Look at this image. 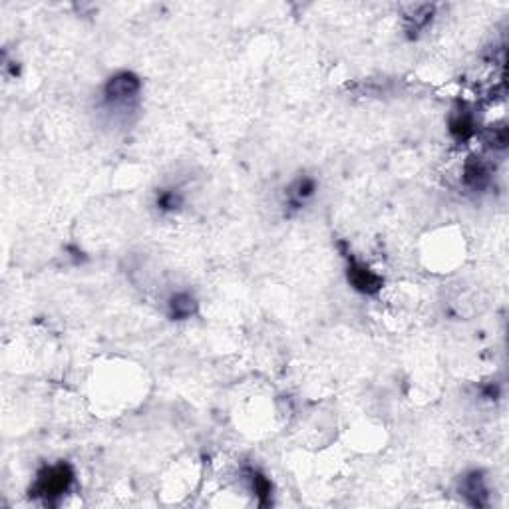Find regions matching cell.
Instances as JSON below:
<instances>
[{"label":"cell","mask_w":509,"mask_h":509,"mask_svg":"<svg viewBox=\"0 0 509 509\" xmlns=\"http://www.w3.org/2000/svg\"><path fill=\"white\" fill-rule=\"evenodd\" d=\"M72 482H74V470L68 464L60 462L38 471L36 482L30 489V496L38 497L44 503H52L54 499L64 496Z\"/></svg>","instance_id":"obj_1"},{"label":"cell","mask_w":509,"mask_h":509,"mask_svg":"<svg viewBox=\"0 0 509 509\" xmlns=\"http://www.w3.org/2000/svg\"><path fill=\"white\" fill-rule=\"evenodd\" d=\"M142 90V82L135 74L131 72H119L116 76L105 82L104 86V100L108 105H128L131 100L138 98Z\"/></svg>","instance_id":"obj_2"},{"label":"cell","mask_w":509,"mask_h":509,"mask_svg":"<svg viewBox=\"0 0 509 509\" xmlns=\"http://www.w3.org/2000/svg\"><path fill=\"white\" fill-rule=\"evenodd\" d=\"M348 281L360 293H376L382 287V279L378 274L372 273L362 263L356 261L351 263V267H348Z\"/></svg>","instance_id":"obj_3"},{"label":"cell","mask_w":509,"mask_h":509,"mask_svg":"<svg viewBox=\"0 0 509 509\" xmlns=\"http://www.w3.org/2000/svg\"><path fill=\"white\" fill-rule=\"evenodd\" d=\"M464 494L470 499L471 506H485V497H487V487L483 483V478L480 471H473L470 473L466 480H464Z\"/></svg>","instance_id":"obj_4"},{"label":"cell","mask_w":509,"mask_h":509,"mask_svg":"<svg viewBox=\"0 0 509 509\" xmlns=\"http://www.w3.org/2000/svg\"><path fill=\"white\" fill-rule=\"evenodd\" d=\"M196 299L189 293H177L170 300V316L171 318H177V320L191 318V314L196 313Z\"/></svg>","instance_id":"obj_5"},{"label":"cell","mask_w":509,"mask_h":509,"mask_svg":"<svg viewBox=\"0 0 509 509\" xmlns=\"http://www.w3.org/2000/svg\"><path fill=\"white\" fill-rule=\"evenodd\" d=\"M487 168H485V163L480 161V159H471L466 163V168H464V182L468 183L470 187L473 189H482L483 185L487 183Z\"/></svg>","instance_id":"obj_6"},{"label":"cell","mask_w":509,"mask_h":509,"mask_svg":"<svg viewBox=\"0 0 509 509\" xmlns=\"http://www.w3.org/2000/svg\"><path fill=\"white\" fill-rule=\"evenodd\" d=\"M450 131L456 140H468L473 135V119L468 112H457L450 119Z\"/></svg>","instance_id":"obj_7"},{"label":"cell","mask_w":509,"mask_h":509,"mask_svg":"<svg viewBox=\"0 0 509 509\" xmlns=\"http://www.w3.org/2000/svg\"><path fill=\"white\" fill-rule=\"evenodd\" d=\"M314 191H316V183L314 179L311 177H302L299 182L295 183V187H293V203L295 205H300V203H304L307 199H311L314 196Z\"/></svg>","instance_id":"obj_8"},{"label":"cell","mask_w":509,"mask_h":509,"mask_svg":"<svg viewBox=\"0 0 509 509\" xmlns=\"http://www.w3.org/2000/svg\"><path fill=\"white\" fill-rule=\"evenodd\" d=\"M182 203V197L177 196L175 191H163L157 197V207L161 211H173L177 209V205Z\"/></svg>","instance_id":"obj_9"}]
</instances>
